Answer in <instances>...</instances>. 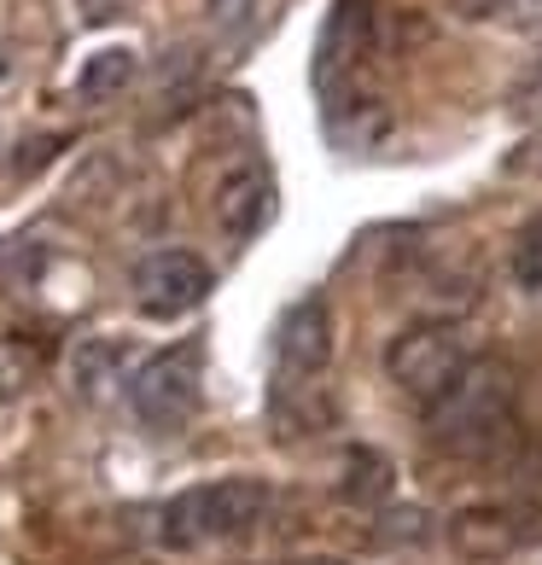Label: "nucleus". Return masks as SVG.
Listing matches in <instances>:
<instances>
[{
    "instance_id": "nucleus-1",
    "label": "nucleus",
    "mask_w": 542,
    "mask_h": 565,
    "mask_svg": "<svg viewBox=\"0 0 542 565\" xmlns=\"http://www.w3.org/2000/svg\"><path fill=\"white\" fill-rule=\"evenodd\" d=\"M268 501H275V490L263 478H211V484L181 490L158 513V536H163V548H181V554L240 542L268 519Z\"/></svg>"
},
{
    "instance_id": "nucleus-2",
    "label": "nucleus",
    "mask_w": 542,
    "mask_h": 565,
    "mask_svg": "<svg viewBox=\"0 0 542 565\" xmlns=\"http://www.w3.org/2000/svg\"><path fill=\"white\" fill-rule=\"evenodd\" d=\"M426 426H432L437 444L455 449V455L496 449V437L513 426V373L502 362H478L472 355L461 380L426 408Z\"/></svg>"
},
{
    "instance_id": "nucleus-3",
    "label": "nucleus",
    "mask_w": 542,
    "mask_h": 565,
    "mask_svg": "<svg viewBox=\"0 0 542 565\" xmlns=\"http://www.w3.org/2000/svg\"><path fill=\"white\" fill-rule=\"evenodd\" d=\"M199 396H204V350L199 344H170L129 373V408L152 431H181L199 414Z\"/></svg>"
},
{
    "instance_id": "nucleus-4",
    "label": "nucleus",
    "mask_w": 542,
    "mask_h": 565,
    "mask_svg": "<svg viewBox=\"0 0 542 565\" xmlns=\"http://www.w3.org/2000/svg\"><path fill=\"white\" fill-rule=\"evenodd\" d=\"M467 362H472L467 339H461L455 327H444V321H432V327H408L403 339L385 350V373H391V385H397L403 396H414L421 408H432L437 396H444L455 380H461Z\"/></svg>"
},
{
    "instance_id": "nucleus-5",
    "label": "nucleus",
    "mask_w": 542,
    "mask_h": 565,
    "mask_svg": "<svg viewBox=\"0 0 542 565\" xmlns=\"http://www.w3.org/2000/svg\"><path fill=\"white\" fill-rule=\"evenodd\" d=\"M211 298V263L193 250H152L135 263V303L152 321H181Z\"/></svg>"
},
{
    "instance_id": "nucleus-6",
    "label": "nucleus",
    "mask_w": 542,
    "mask_h": 565,
    "mask_svg": "<svg viewBox=\"0 0 542 565\" xmlns=\"http://www.w3.org/2000/svg\"><path fill=\"white\" fill-rule=\"evenodd\" d=\"M332 362V309L321 298H298L275 327V380L316 385Z\"/></svg>"
},
{
    "instance_id": "nucleus-7",
    "label": "nucleus",
    "mask_w": 542,
    "mask_h": 565,
    "mask_svg": "<svg viewBox=\"0 0 542 565\" xmlns=\"http://www.w3.org/2000/svg\"><path fill=\"white\" fill-rule=\"evenodd\" d=\"M380 0H332L321 47H316V88L332 94V82L380 53Z\"/></svg>"
},
{
    "instance_id": "nucleus-8",
    "label": "nucleus",
    "mask_w": 542,
    "mask_h": 565,
    "mask_svg": "<svg viewBox=\"0 0 542 565\" xmlns=\"http://www.w3.org/2000/svg\"><path fill=\"white\" fill-rule=\"evenodd\" d=\"M268 211H275V181H268L263 170H234L216 181V199H211V216L227 239H252L257 227L268 222Z\"/></svg>"
},
{
    "instance_id": "nucleus-9",
    "label": "nucleus",
    "mask_w": 542,
    "mask_h": 565,
    "mask_svg": "<svg viewBox=\"0 0 542 565\" xmlns=\"http://www.w3.org/2000/svg\"><path fill=\"white\" fill-rule=\"evenodd\" d=\"M339 495L357 501V508H380V501H391V460L373 455V449H344Z\"/></svg>"
},
{
    "instance_id": "nucleus-10",
    "label": "nucleus",
    "mask_w": 542,
    "mask_h": 565,
    "mask_svg": "<svg viewBox=\"0 0 542 565\" xmlns=\"http://www.w3.org/2000/svg\"><path fill=\"white\" fill-rule=\"evenodd\" d=\"M71 380L82 385V396H99L106 385H117V380H123V350H117V344H106V339H88V344H76Z\"/></svg>"
},
{
    "instance_id": "nucleus-11",
    "label": "nucleus",
    "mask_w": 542,
    "mask_h": 565,
    "mask_svg": "<svg viewBox=\"0 0 542 565\" xmlns=\"http://www.w3.org/2000/svg\"><path fill=\"white\" fill-rule=\"evenodd\" d=\"M129 76H135V53H129V47H106V53H94L88 65H82L76 94H82V99H106V94H117Z\"/></svg>"
},
{
    "instance_id": "nucleus-12",
    "label": "nucleus",
    "mask_w": 542,
    "mask_h": 565,
    "mask_svg": "<svg viewBox=\"0 0 542 565\" xmlns=\"http://www.w3.org/2000/svg\"><path fill=\"white\" fill-rule=\"evenodd\" d=\"M508 268H513V286H519V291H531V298H536V291H542V216H531L525 227H519Z\"/></svg>"
},
{
    "instance_id": "nucleus-13",
    "label": "nucleus",
    "mask_w": 542,
    "mask_h": 565,
    "mask_svg": "<svg viewBox=\"0 0 542 565\" xmlns=\"http://www.w3.org/2000/svg\"><path fill=\"white\" fill-rule=\"evenodd\" d=\"M286 565H350V559H286Z\"/></svg>"
},
{
    "instance_id": "nucleus-14",
    "label": "nucleus",
    "mask_w": 542,
    "mask_h": 565,
    "mask_svg": "<svg viewBox=\"0 0 542 565\" xmlns=\"http://www.w3.org/2000/svg\"><path fill=\"white\" fill-rule=\"evenodd\" d=\"M12 71V58H7V41H0V76H7Z\"/></svg>"
}]
</instances>
